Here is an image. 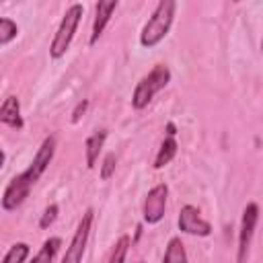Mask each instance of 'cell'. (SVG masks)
Returning <instances> with one entry per match:
<instances>
[{
  "label": "cell",
  "mask_w": 263,
  "mask_h": 263,
  "mask_svg": "<svg viewBox=\"0 0 263 263\" xmlns=\"http://www.w3.org/2000/svg\"><path fill=\"white\" fill-rule=\"evenodd\" d=\"M55 148H58V138L53 134L45 136L43 142L39 144L33 160L29 162V166L23 173L14 175L8 181V185H6V189H4V193L0 197V203H2V210L4 212H14L16 208L23 205V201L29 197L31 189L37 185V181L41 179V175L51 164L53 154H55Z\"/></svg>",
  "instance_id": "obj_1"
},
{
  "label": "cell",
  "mask_w": 263,
  "mask_h": 263,
  "mask_svg": "<svg viewBox=\"0 0 263 263\" xmlns=\"http://www.w3.org/2000/svg\"><path fill=\"white\" fill-rule=\"evenodd\" d=\"M175 10H177V2L175 0H160L156 4L152 14L148 16L146 25L142 27V33H140V45L142 47L152 49L160 41H164V37L168 35V31L173 27Z\"/></svg>",
  "instance_id": "obj_2"
},
{
  "label": "cell",
  "mask_w": 263,
  "mask_h": 263,
  "mask_svg": "<svg viewBox=\"0 0 263 263\" xmlns=\"http://www.w3.org/2000/svg\"><path fill=\"white\" fill-rule=\"evenodd\" d=\"M171 82V68L166 64H156L146 76H142L132 92V107L136 111H142L146 109L152 99L162 90L166 88Z\"/></svg>",
  "instance_id": "obj_3"
},
{
  "label": "cell",
  "mask_w": 263,
  "mask_h": 263,
  "mask_svg": "<svg viewBox=\"0 0 263 263\" xmlns=\"http://www.w3.org/2000/svg\"><path fill=\"white\" fill-rule=\"evenodd\" d=\"M82 14H84V6L80 2H74L68 6V10L64 12V16L60 21V27L53 33V39L49 43V58L51 60H60L66 55V51L70 49V45L74 41V35H76L80 21H82Z\"/></svg>",
  "instance_id": "obj_4"
},
{
  "label": "cell",
  "mask_w": 263,
  "mask_h": 263,
  "mask_svg": "<svg viewBox=\"0 0 263 263\" xmlns=\"http://www.w3.org/2000/svg\"><path fill=\"white\" fill-rule=\"evenodd\" d=\"M92 222H95V210L88 208L82 214V218H80V222H78V226H76V230L70 238V245L66 247L62 263H82L86 242H88V236H90V230H92Z\"/></svg>",
  "instance_id": "obj_5"
},
{
  "label": "cell",
  "mask_w": 263,
  "mask_h": 263,
  "mask_svg": "<svg viewBox=\"0 0 263 263\" xmlns=\"http://www.w3.org/2000/svg\"><path fill=\"white\" fill-rule=\"evenodd\" d=\"M257 222H259V203L257 201H249L245 205V210H242V216H240L238 245H236V263H247Z\"/></svg>",
  "instance_id": "obj_6"
},
{
  "label": "cell",
  "mask_w": 263,
  "mask_h": 263,
  "mask_svg": "<svg viewBox=\"0 0 263 263\" xmlns=\"http://www.w3.org/2000/svg\"><path fill=\"white\" fill-rule=\"evenodd\" d=\"M166 199H168V185L166 183H158L154 185L146 197H144V205H142V220L146 224H158L164 218L166 212Z\"/></svg>",
  "instance_id": "obj_7"
},
{
  "label": "cell",
  "mask_w": 263,
  "mask_h": 263,
  "mask_svg": "<svg viewBox=\"0 0 263 263\" xmlns=\"http://www.w3.org/2000/svg\"><path fill=\"white\" fill-rule=\"evenodd\" d=\"M177 226L181 232L185 234H191V236H210L212 234V224L201 216V212L191 205V203H185L179 212V218H177Z\"/></svg>",
  "instance_id": "obj_8"
},
{
  "label": "cell",
  "mask_w": 263,
  "mask_h": 263,
  "mask_svg": "<svg viewBox=\"0 0 263 263\" xmlns=\"http://www.w3.org/2000/svg\"><path fill=\"white\" fill-rule=\"evenodd\" d=\"M117 6H119V2H117V0H111V2H97V6H95V18H92V31H90L88 45H95V43L101 39L103 31L107 29V25H109V21H111L113 12L117 10Z\"/></svg>",
  "instance_id": "obj_9"
},
{
  "label": "cell",
  "mask_w": 263,
  "mask_h": 263,
  "mask_svg": "<svg viewBox=\"0 0 263 263\" xmlns=\"http://www.w3.org/2000/svg\"><path fill=\"white\" fill-rule=\"evenodd\" d=\"M0 123H4L10 129L21 132L25 127V119L21 115V101L16 95H8L4 103L0 105Z\"/></svg>",
  "instance_id": "obj_10"
},
{
  "label": "cell",
  "mask_w": 263,
  "mask_h": 263,
  "mask_svg": "<svg viewBox=\"0 0 263 263\" xmlns=\"http://www.w3.org/2000/svg\"><path fill=\"white\" fill-rule=\"evenodd\" d=\"M109 132L107 129H97L95 134H90L84 142V156H86V168H95L97 160H99V154L103 152V146H105V140H107Z\"/></svg>",
  "instance_id": "obj_11"
},
{
  "label": "cell",
  "mask_w": 263,
  "mask_h": 263,
  "mask_svg": "<svg viewBox=\"0 0 263 263\" xmlns=\"http://www.w3.org/2000/svg\"><path fill=\"white\" fill-rule=\"evenodd\" d=\"M177 150H179V144H177V138H173V136H164V140L160 142V146H158V152H156V156H154V168L158 171V168H162V166H166L175 156H177Z\"/></svg>",
  "instance_id": "obj_12"
},
{
  "label": "cell",
  "mask_w": 263,
  "mask_h": 263,
  "mask_svg": "<svg viewBox=\"0 0 263 263\" xmlns=\"http://www.w3.org/2000/svg\"><path fill=\"white\" fill-rule=\"evenodd\" d=\"M62 247V238L60 236H49L43 240V245L39 247V251L33 255V259L29 263H53L58 251Z\"/></svg>",
  "instance_id": "obj_13"
},
{
  "label": "cell",
  "mask_w": 263,
  "mask_h": 263,
  "mask_svg": "<svg viewBox=\"0 0 263 263\" xmlns=\"http://www.w3.org/2000/svg\"><path fill=\"white\" fill-rule=\"evenodd\" d=\"M162 263H189L187 259V251H185V245L181 240V236H173L164 249V257H162Z\"/></svg>",
  "instance_id": "obj_14"
},
{
  "label": "cell",
  "mask_w": 263,
  "mask_h": 263,
  "mask_svg": "<svg viewBox=\"0 0 263 263\" xmlns=\"http://www.w3.org/2000/svg\"><path fill=\"white\" fill-rule=\"evenodd\" d=\"M129 247H132V238H129V234H121V236L115 240V245H113V249H111V255H109L107 263H125L127 253H129Z\"/></svg>",
  "instance_id": "obj_15"
},
{
  "label": "cell",
  "mask_w": 263,
  "mask_h": 263,
  "mask_svg": "<svg viewBox=\"0 0 263 263\" xmlns=\"http://www.w3.org/2000/svg\"><path fill=\"white\" fill-rule=\"evenodd\" d=\"M29 255H31V247L27 242H14L10 245V249L6 251L0 263H27Z\"/></svg>",
  "instance_id": "obj_16"
},
{
  "label": "cell",
  "mask_w": 263,
  "mask_h": 263,
  "mask_svg": "<svg viewBox=\"0 0 263 263\" xmlns=\"http://www.w3.org/2000/svg\"><path fill=\"white\" fill-rule=\"evenodd\" d=\"M16 37H18V25L8 16H0V47L12 43Z\"/></svg>",
  "instance_id": "obj_17"
},
{
  "label": "cell",
  "mask_w": 263,
  "mask_h": 263,
  "mask_svg": "<svg viewBox=\"0 0 263 263\" xmlns=\"http://www.w3.org/2000/svg\"><path fill=\"white\" fill-rule=\"evenodd\" d=\"M115 164H117V156H115V152L105 154V158H103V162H101V171H99V175H101L103 181H109V179L113 177V173H115Z\"/></svg>",
  "instance_id": "obj_18"
},
{
  "label": "cell",
  "mask_w": 263,
  "mask_h": 263,
  "mask_svg": "<svg viewBox=\"0 0 263 263\" xmlns=\"http://www.w3.org/2000/svg\"><path fill=\"white\" fill-rule=\"evenodd\" d=\"M58 214H60V205L58 203H49L45 210H43V214H41V220H39V228H49L53 222H55V218H58Z\"/></svg>",
  "instance_id": "obj_19"
},
{
  "label": "cell",
  "mask_w": 263,
  "mask_h": 263,
  "mask_svg": "<svg viewBox=\"0 0 263 263\" xmlns=\"http://www.w3.org/2000/svg\"><path fill=\"white\" fill-rule=\"evenodd\" d=\"M88 99H82V101H78L76 103V107L72 109V123H78L82 117H84V113H86V109H88Z\"/></svg>",
  "instance_id": "obj_20"
},
{
  "label": "cell",
  "mask_w": 263,
  "mask_h": 263,
  "mask_svg": "<svg viewBox=\"0 0 263 263\" xmlns=\"http://www.w3.org/2000/svg\"><path fill=\"white\" fill-rule=\"evenodd\" d=\"M166 136H173V138L177 136V125H175L173 121H168V123H166Z\"/></svg>",
  "instance_id": "obj_21"
},
{
  "label": "cell",
  "mask_w": 263,
  "mask_h": 263,
  "mask_svg": "<svg viewBox=\"0 0 263 263\" xmlns=\"http://www.w3.org/2000/svg\"><path fill=\"white\" fill-rule=\"evenodd\" d=\"M4 162H6V152H4V150H0V171H2Z\"/></svg>",
  "instance_id": "obj_22"
}]
</instances>
